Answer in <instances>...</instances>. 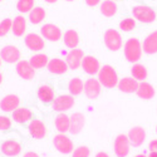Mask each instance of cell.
Wrapping results in <instances>:
<instances>
[{"instance_id":"836d02e7","label":"cell","mask_w":157,"mask_h":157,"mask_svg":"<svg viewBox=\"0 0 157 157\" xmlns=\"http://www.w3.org/2000/svg\"><path fill=\"white\" fill-rule=\"evenodd\" d=\"M34 8V0H19L17 3V9L20 13H29Z\"/></svg>"},{"instance_id":"ffe728a7","label":"cell","mask_w":157,"mask_h":157,"mask_svg":"<svg viewBox=\"0 0 157 157\" xmlns=\"http://www.w3.org/2000/svg\"><path fill=\"white\" fill-rule=\"evenodd\" d=\"M29 132L30 135L35 138V140H42L45 137L47 133V128L44 126V123L39 120H33L29 123Z\"/></svg>"},{"instance_id":"4fadbf2b","label":"cell","mask_w":157,"mask_h":157,"mask_svg":"<svg viewBox=\"0 0 157 157\" xmlns=\"http://www.w3.org/2000/svg\"><path fill=\"white\" fill-rule=\"evenodd\" d=\"M81 67L83 68V71L89 74V75H93V74H97L99 72V60L93 57V56H87V57H83V60H82V65Z\"/></svg>"},{"instance_id":"4316f807","label":"cell","mask_w":157,"mask_h":157,"mask_svg":"<svg viewBox=\"0 0 157 157\" xmlns=\"http://www.w3.org/2000/svg\"><path fill=\"white\" fill-rule=\"evenodd\" d=\"M69 122H71L69 116H67L65 113H59L54 121V124L56 128L59 131V133H65L69 131Z\"/></svg>"},{"instance_id":"ab89813d","label":"cell","mask_w":157,"mask_h":157,"mask_svg":"<svg viewBox=\"0 0 157 157\" xmlns=\"http://www.w3.org/2000/svg\"><path fill=\"white\" fill-rule=\"evenodd\" d=\"M99 2L101 0H86L87 5H89V6H97L99 4Z\"/></svg>"},{"instance_id":"6da1fadb","label":"cell","mask_w":157,"mask_h":157,"mask_svg":"<svg viewBox=\"0 0 157 157\" xmlns=\"http://www.w3.org/2000/svg\"><path fill=\"white\" fill-rule=\"evenodd\" d=\"M98 81L103 87L111 89L117 87V84H118V75H117V72L112 65L107 64L101 67L98 72Z\"/></svg>"},{"instance_id":"2e32d148","label":"cell","mask_w":157,"mask_h":157,"mask_svg":"<svg viewBox=\"0 0 157 157\" xmlns=\"http://www.w3.org/2000/svg\"><path fill=\"white\" fill-rule=\"evenodd\" d=\"M24 42H25L27 48L33 50V52H39V50H42L45 47L43 38L39 36V34H35V33H29L27 36H25Z\"/></svg>"},{"instance_id":"484cf974","label":"cell","mask_w":157,"mask_h":157,"mask_svg":"<svg viewBox=\"0 0 157 157\" xmlns=\"http://www.w3.org/2000/svg\"><path fill=\"white\" fill-rule=\"evenodd\" d=\"M63 42H64L65 47H68L71 49H75L78 47V44H79V35H78V33L75 30L69 29L64 33Z\"/></svg>"},{"instance_id":"d6a6232c","label":"cell","mask_w":157,"mask_h":157,"mask_svg":"<svg viewBox=\"0 0 157 157\" xmlns=\"http://www.w3.org/2000/svg\"><path fill=\"white\" fill-rule=\"evenodd\" d=\"M45 18V10L40 6L33 8V10L29 13V21L32 24H40Z\"/></svg>"},{"instance_id":"52a82bcc","label":"cell","mask_w":157,"mask_h":157,"mask_svg":"<svg viewBox=\"0 0 157 157\" xmlns=\"http://www.w3.org/2000/svg\"><path fill=\"white\" fill-rule=\"evenodd\" d=\"M101 90H102V84L99 83L98 79H96V78H88V79L84 82L83 92H84L87 98L96 99L97 97H99Z\"/></svg>"},{"instance_id":"ee69618b","label":"cell","mask_w":157,"mask_h":157,"mask_svg":"<svg viewBox=\"0 0 157 157\" xmlns=\"http://www.w3.org/2000/svg\"><path fill=\"white\" fill-rule=\"evenodd\" d=\"M44 2H47V3H49V4H53V3L57 2V0H44Z\"/></svg>"},{"instance_id":"f6af8a7d","label":"cell","mask_w":157,"mask_h":157,"mask_svg":"<svg viewBox=\"0 0 157 157\" xmlns=\"http://www.w3.org/2000/svg\"><path fill=\"white\" fill-rule=\"evenodd\" d=\"M2 82H3V75H2V73H0V84H2Z\"/></svg>"},{"instance_id":"816d5d0a","label":"cell","mask_w":157,"mask_h":157,"mask_svg":"<svg viewBox=\"0 0 157 157\" xmlns=\"http://www.w3.org/2000/svg\"><path fill=\"white\" fill-rule=\"evenodd\" d=\"M113 2H114V0H113Z\"/></svg>"},{"instance_id":"7402d4cb","label":"cell","mask_w":157,"mask_h":157,"mask_svg":"<svg viewBox=\"0 0 157 157\" xmlns=\"http://www.w3.org/2000/svg\"><path fill=\"white\" fill-rule=\"evenodd\" d=\"M36 96L40 102H43L44 104H49V103H53V101H54V90L52 89L50 86L43 84L39 87Z\"/></svg>"},{"instance_id":"f907efd6","label":"cell","mask_w":157,"mask_h":157,"mask_svg":"<svg viewBox=\"0 0 157 157\" xmlns=\"http://www.w3.org/2000/svg\"><path fill=\"white\" fill-rule=\"evenodd\" d=\"M0 2H2V0H0Z\"/></svg>"},{"instance_id":"f546056e","label":"cell","mask_w":157,"mask_h":157,"mask_svg":"<svg viewBox=\"0 0 157 157\" xmlns=\"http://www.w3.org/2000/svg\"><path fill=\"white\" fill-rule=\"evenodd\" d=\"M68 89L72 96H79L84 89V82L81 78H73L68 83Z\"/></svg>"},{"instance_id":"b9f144b4","label":"cell","mask_w":157,"mask_h":157,"mask_svg":"<svg viewBox=\"0 0 157 157\" xmlns=\"http://www.w3.org/2000/svg\"><path fill=\"white\" fill-rule=\"evenodd\" d=\"M96 157H109V155L106 153V152H98V153L96 155Z\"/></svg>"},{"instance_id":"d6986e66","label":"cell","mask_w":157,"mask_h":157,"mask_svg":"<svg viewBox=\"0 0 157 157\" xmlns=\"http://www.w3.org/2000/svg\"><path fill=\"white\" fill-rule=\"evenodd\" d=\"M47 69L53 74H64L68 71V65L65 63V60H63L60 58H54L48 62Z\"/></svg>"},{"instance_id":"44dd1931","label":"cell","mask_w":157,"mask_h":157,"mask_svg":"<svg viewBox=\"0 0 157 157\" xmlns=\"http://www.w3.org/2000/svg\"><path fill=\"white\" fill-rule=\"evenodd\" d=\"M2 152L5 156H18L21 152V145L18 141L14 140H8L3 142L2 145Z\"/></svg>"},{"instance_id":"83f0119b","label":"cell","mask_w":157,"mask_h":157,"mask_svg":"<svg viewBox=\"0 0 157 157\" xmlns=\"http://www.w3.org/2000/svg\"><path fill=\"white\" fill-rule=\"evenodd\" d=\"M131 74H132V78H135V79L137 82H145V79L147 78V69L143 64H140V63H135L132 69H131Z\"/></svg>"},{"instance_id":"d4e9b609","label":"cell","mask_w":157,"mask_h":157,"mask_svg":"<svg viewBox=\"0 0 157 157\" xmlns=\"http://www.w3.org/2000/svg\"><path fill=\"white\" fill-rule=\"evenodd\" d=\"M27 29V20L24 17L19 15L13 19V24H11V32L15 36H21L25 33Z\"/></svg>"},{"instance_id":"7a4b0ae2","label":"cell","mask_w":157,"mask_h":157,"mask_svg":"<svg viewBox=\"0 0 157 157\" xmlns=\"http://www.w3.org/2000/svg\"><path fill=\"white\" fill-rule=\"evenodd\" d=\"M142 50H143L142 49V44L136 38H129L128 40L124 43V47H123L124 57L131 63H137L141 59Z\"/></svg>"},{"instance_id":"5b68a950","label":"cell","mask_w":157,"mask_h":157,"mask_svg":"<svg viewBox=\"0 0 157 157\" xmlns=\"http://www.w3.org/2000/svg\"><path fill=\"white\" fill-rule=\"evenodd\" d=\"M103 39H104L106 47L112 52H117L122 48V36L116 29H108L104 33Z\"/></svg>"},{"instance_id":"1f68e13d","label":"cell","mask_w":157,"mask_h":157,"mask_svg":"<svg viewBox=\"0 0 157 157\" xmlns=\"http://www.w3.org/2000/svg\"><path fill=\"white\" fill-rule=\"evenodd\" d=\"M101 13L107 17V18H111L113 17L116 13H117V5L113 0H104V2L101 4Z\"/></svg>"},{"instance_id":"f1b7e54d","label":"cell","mask_w":157,"mask_h":157,"mask_svg":"<svg viewBox=\"0 0 157 157\" xmlns=\"http://www.w3.org/2000/svg\"><path fill=\"white\" fill-rule=\"evenodd\" d=\"M32 118V111L28 108H18L13 112V120L17 123H25Z\"/></svg>"},{"instance_id":"8fae6325","label":"cell","mask_w":157,"mask_h":157,"mask_svg":"<svg viewBox=\"0 0 157 157\" xmlns=\"http://www.w3.org/2000/svg\"><path fill=\"white\" fill-rule=\"evenodd\" d=\"M17 73L19 74V77H21L25 81H30L35 75V69L30 65V63L28 60H19L17 63L15 67Z\"/></svg>"},{"instance_id":"c3c4849f","label":"cell","mask_w":157,"mask_h":157,"mask_svg":"<svg viewBox=\"0 0 157 157\" xmlns=\"http://www.w3.org/2000/svg\"><path fill=\"white\" fill-rule=\"evenodd\" d=\"M67 2H73V0H67Z\"/></svg>"},{"instance_id":"74e56055","label":"cell","mask_w":157,"mask_h":157,"mask_svg":"<svg viewBox=\"0 0 157 157\" xmlns=\"http://www.w3.org/2000/svg\"><path fill=\"white\" fill-rule=\"evenodd\" d=\"M11 127V121L10 118L5 116H0V131H6Z\"/></svg>"},{"instance_id":"7c38bea8","label":"cell","mask_w":157,"mask_h":157,"mask_svg":"<svg viewBox=\"0 0 157 157\" xmlns=\"http://www.w3.org/2000/svg\"><path fill=\"white\" fill-rule=\"evenodd\" d=\"M0 57L6 63H18L20 59V50L14 45H6L0 52Z\"/></svg>"},{"instance_id":"ba28073f","label":"cell","mask_w":157,"mask_h":157,"mask_svg":"<svg viewBox=\"0 0 157 157\" xmlns=\"http://www.w3.org/2000/svg\"><path fill=\"white\" fill-rule=\"evenodd\" d=\"M74 104V98L69 94H62L57 98H54L53 101V109L57 112H62L64 113L65 111H68L73 107Z\"/></svg>"},{"instance_id":"e575fe53","label":"cell","mask_w":157,"mask_h":157,"mask_svg":"<svg viewBox=\"0 0 157 157\" xmlns=\"http://www.w3.org/2000/svg\"><path fill=\"white\" fill-rule=\"evenodd\" d=\"M136 28V21L132 18H126L123 20H121L120 23V29L123 32H131Z\"/></svg>"},{"instance_id":"60d3db41","label":"cell","mask_w":157,"mask_h":157,"mask_svg":"<svg viewBox=\"0 0 157 157\" xmlns=\"http://www.w3.org/2000/svg\"><path fill=\"white\" fill-rule=\"evenodd\" d=\"M23 157H39V155L35 153V152H33V151H29V152H25Z\"/></svg>"},{"instance_id":"d590c367","label":"cell","mask_w":157,"mask_h":157,"mask_svg":"<svg viewBox=\"0 0 157 157\" xmlns=\"http://www.w3.org/2000/svg\"><path fill=\"white\" fill-rule=\"evenodd\" d=\"M90 155V150L87 146H79L73 150L72 152V157H89Z\"/></svg>"},{"instance_id":"603a6c76","label":"cell","mask_w":157,"mask_h":157,"mask_svg":"<svg viewBox=\"0 0 157 157\" xmlns=\"http://www.w3.org/2000/svg\"><path fill=\"white\" fill-rule=\"evenodd\" d=\"M142 49L146 54H156L157 53V30L151 33L143 40Z\"/></svg>"},{"instance_id":"8d00e7d4","label":"cell","mask_w":157,"mask_h":157,"mask_svg":"<svg viewBox=\"0 0 157 157\" xmlns=\"http://www.w3.org/2000/svg\"><path fill=\"white\" fill-rule=\"evenodd\" d=\"M11 24H13L11 19H4L0 21V36H4L9 33V30L11 29Z\"/></svg>"},{"instance_id":"4dcf8cb0","label":"cell","mask_w":157,"mask_h":157,"mask_svg":"<svg viewBox=\"0 0 157 157\" xmlns=\"http://www.w3.org/2000/svg\"><path fill=\"white\" fill-rule=\"evenodd\" d=\"M48 57L45 54H40V53H38V54H34L32 56L29 63L30 65L34 68V69H42L44 67H47V64H48Z\"/></svg>"},{"instance_id":"5bb4252c","label":"cell","mask_w":157,"mask_h":157,"mask_svg":"<svg viewBox=\"0 0 157 157\" xmlns=\"http://www.w3.org/2000/svg\"><path fill=\"white\" fill-rule=\"evenodd\" d=\"M20 98L17 94H8L0 101V108L4 112H14L19 108Z\"/></svg>"},{"instance_id":"3957f363","label":"cell","mask_w":157,"mask_h":157,"mask_svg":"<svg viewBox=\"0 0 157 157\" xmlns=\"http://www.w3.org/2000/svg\"><path fill=\"white\" fill-rule=\"evenodd\" d=\"M132 14L138 21L145 23V24H150V23H153L156 20V11L152 8L146 6V5L133 6Z\"/></svg>"},{"instance_id":"8992f818","label":"cell","mask_w":157,"mask_h":157,"mask_svg":"<svg viewBox=\"0 0 157 157\" xmlns=\"http://www.w3.org/2000/svg\"><path fill=\"white\" fill-rule=\"evenodd\" d=\"M129 146H131V142L128 140V136L126 135H118L114 140L113 143V150L117 157H126L129 153Z\"/></svg>"},{"instance_id":"f35d334b","label":"cell","mask_w":157,"mask_h":157,"mask_svg":"<svg viewBox=\"0 0 157 157\" xmlns=\"http://www.w3.org/2000/svg\"><path fill=\"white\" fill-rule=\"evenodd\" d=\"M148 148H150V152H155L157 153V140H152L148 145Z\"/></svg>"},{"instance_id":"7bdbcfd3","label":"cell","mask_w":157,"mask_h":157,"mask_svg":"<svg viewBox=\"0 0 157 157\" xmlns=\"http://www.w3.org/2000/svg\"><path fill=\"white\" fill-rule=\"evenodd\" d=\"M148 157H157V153H155V152H150Z\"/></svg>"},{"instance_id":"e0dca14e","label":"cell","mask_w":157,"mask_h":157,"mask_svg":"<svg viewBox=\"0 0 157 157\" xmlns=\"http://www.w3.org/2000/svg\"><path fill=\"white\" fill-rule=\"evenodd\" d=\"M138 82L135 79V78L132 77H124L122 78V79L118 81V84H117V87H118V89L121 90V92L123 93H133L137 90L138 88Z\"/></svg>"},{"instance_id":"30bf717a","label":"cell","mask_w":157,"mask_h":157,"mask_svg":"<svg viewBox=\"0 0 157 157\" xmlns=\"http://www.w3.org/2000/svg\"><path fill=\"white\" fill-rule=\"evenodd\" d=\"M83 52L81 49H72L69 53L65 57V63H67L68 68L71 69H78L82 65V60H83Z\"/></svg>"},{"instance_id":"9a60e30c","label":"cell","mask_w":157,"mask_h":157,"mask_svg":"<svg viewBox=\"0 0 157 157\" xmlns=\"http://www.w3.org/2000/svg\"><path fill=\"white\" fill-rule=\"evenodd\" d=\"M42 36L48 39L49 42H58L62 38V32L60 29L54 24H45L42 27Z\"/></svg>"},{"instance_id":"bcb514c9","label":"cell","mask_w":157,"mask_h":157,"mask_svg":"<svg viewBox=\"0 0 157 157\" xmlns=\"http://www.w3.org/2000/svg\"><path fill=\"white\" fill-rule=\"evenodd\" d=\"M135 157H146L145 155H137V156H135Z\"/></svg>"},{"instance_id":"277c9868","label":"cell","mask_w":157,"mask_h":157,"mask_svg":"<svg viewBox=\"0 0 157 157\" xmlns=\"http://www.w3.org/2000/svg\"><path fill=\"white\" fill-rule=\"evenodd\" d=\"M53 145L56 147L57 151H59L63 155H69L73 152L74 146L72 140L65 135V133H58L54 138H53Z\"/></svg>"},{"instance_id":"9c48e42d","label":"cell","mask_w":157,"mask_h":157,"mask_svg":"<svg viewBox=\"0 0 157 157\" xmlns=\"http://www.w3.org/2000/svg\"><path fill=\"white\" fill-rule=\"evenodd\" d=\"M128 140L131 142V145H133L135 147H140L143 145V142L146 140V131L143 129V127H140V126L131 128L128 132Z\"/></svg>"},{"instance_id":"7dc6e473","label":"cell","mask_w":157,"mask_h":157,"mask_svg":"<svg viewBox=\"0 0 157 157\" xmlns=\"http://www.w3.org/2000/svg\"><path fill=\"white\" fill-rule=\"evenodd\" d=\"M0 65H2V57H0Z\"/></svg>"},{"instance_id":"cb8c5ba5","label":"cell","mask_w":157,"mask_h":157,"mask_svg":"<svg viewBox=\"0 0 157 157\" xmlns=\"http://www.w3.org/2000/svg\"><path fill=\"white\" fill-rule=\"evenodd\" d=\"M136 93L141 99H152L155 97V88L147 82H141Z\"/></svg>"},{"instance_id":"ac0fdd59","label":"cell","mask_w":157,"mask_h":157,"mask_svg":"<svg viewBox=\"0 0 157 157\" xmlns=\"http://www.w3.org/2000/svg\"><path fill=\"white\" fill-rule=\"evenodd\" d=\"M84 127V116L79 112H75L71 116V122H69V132L72 135L81 133V131Z\"/></svg>"},{"instance_id":"681fc988","label":"cell","mask_w":157,"mask_h":157,"mask_svg":"<svg viewBox=\"0 0 157 157\" xmlns=\"http://www.w3.org/2000/svg\"><path fill=\"white\" fill-rule=\"evenodd\" d=\"M156 133H157V127H156Z\"/></svg>"}]
</instances>
